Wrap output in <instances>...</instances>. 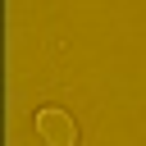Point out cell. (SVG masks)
I'll return each mask as SVG.
<instances>
[{
  "label": "cell",
  "mask_w": 146,
  "mask_h": 146,
  "mask_svg": "<svg viewBox=\"0 0 146 146\" xmlns=\"http://www.w3.org/2000/svg\"><path fill=\"white\" fill-rule=\"evenodd\" d=\"M36 137L46 146H78V123H73L68 110L46 105V110H36Z\"/></svg>",
  "instance_id": "cell-1"
}]
</instances>
